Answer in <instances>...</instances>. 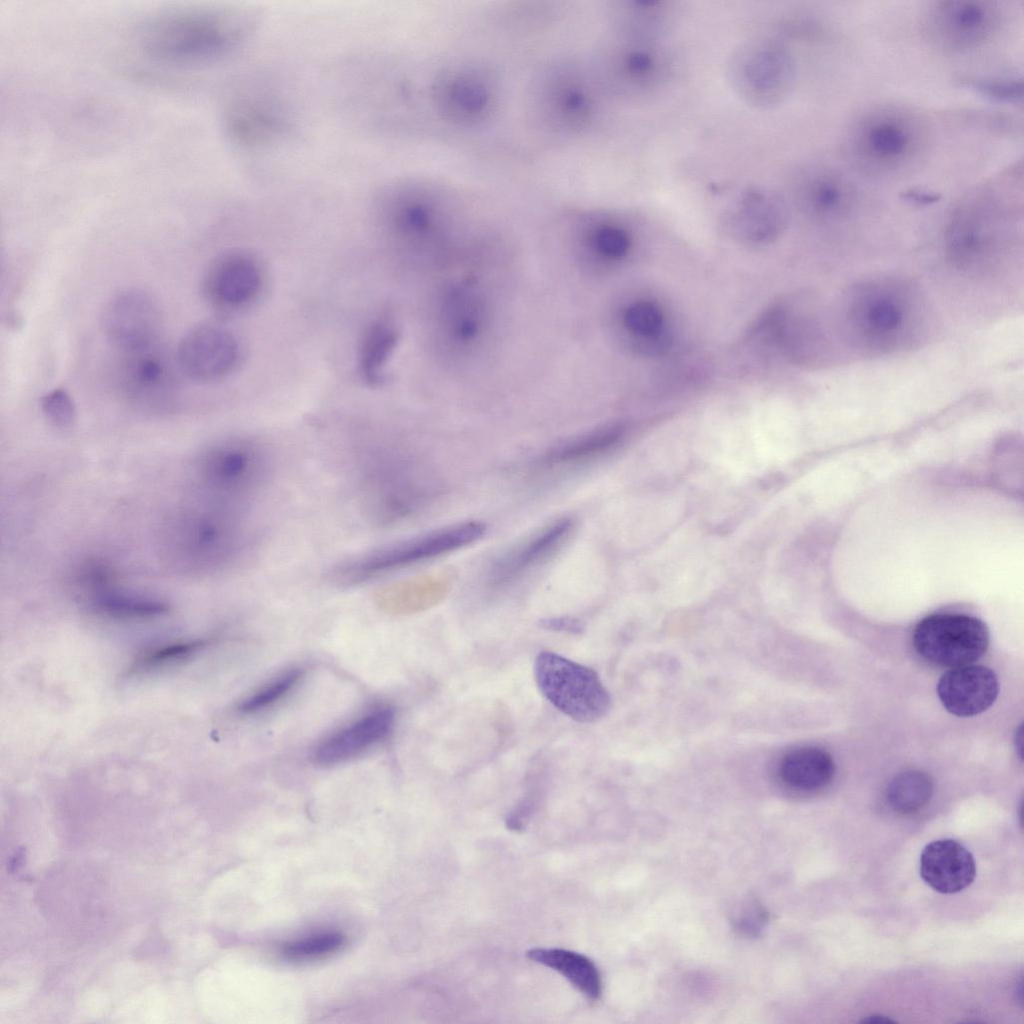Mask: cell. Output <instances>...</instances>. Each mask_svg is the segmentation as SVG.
<instances>
[{
	"label": "cell",
	"instance_id": "obj_1",
	"mask_svg": "<svg viewBox=\"0 0 1024 1024\" xmlns=\"http://www.w3.org/2000/svg\"><path fill=\"white\" fill-rule=\"evenodd\" d=\"M469 249L439 273L429 309V335L440 363L451 370L469 369L495 348L502 307L493 282Z\"/></svg>",
	"mask_w": 1024,
	"mask_h": 1024
},
{
	"label": "cell",
	"instance_id": "obj_2",
	"mask_svg": "<svg viewBox=\"0 0 1024 1024\" xmlns=\"http://www.w3.org/2000/svg\"><path fill=\"white\" fill-rule=\"evenodd\" d=\"M455 200L444 186L412 179L386 186L378 210L400 251L417 266L439 274L471 246Z\"/></svg>",
	"mask_w": 1024,
	"mask_h": 1024
},
{
	"label": "cell",
	"instance_id": "obj_3",
	"mask_svg": "<svg viewBox=\"0 0 1024 1024\" xmlns=\"http://www.w3.org/2000/svg\"><path fill=\"white\" fill-rule=\"evenodd\" d=\"M919 289L893 277L861 281L846 292L842 323L848 340L872 354H890L912 347L926 320Z\"/></svg>",
	"mask_w": 1024,
	"mask_h": 1024
},
{
	"label": "cell",
	"instance_id": "obj_4",
	"mask_svg": "<svg viewBox=\"0 0 1024 1024\" xmlns=\"http://www.w3.org/2000/svg\"><path fill=\"white\" fill-rule=\"evenodd\" d=\"M1015 173L976 186L951 209L944 249L959 271L980 274L998 264L1010 244L1015 216Z\"/></svg>",
	"mask_w": 1024,
	"mask_h": 1024
},
{
	"label": "cell",
	"instance_id": "obj_5",
	"mask_svg": "<svg viewBox=\"0 0 1024 1024\" xmlns=\"http://www.w3.org/2000/svg\"><path fill=\"white\" fill-rule=\"evenodd\" d=\"M932 130L924 115L898 104L865 109L849 124L844 148L861 173L883 180L909 175L925 160Z\"/></svg>",
	"mask_w": 1024,
	"mask_h": 1024
},
{
	"label": "cell",
	"instance_id": "obj_6",
	"mask_svg": "<svg viewBox=\"0 0 1024 1024\" xmlns=\"http://www.w3.org/2000/svg\"><path fill=\"white\" fill-rule=\"evenodd\" d=\"M241 16L218 10H184L167 13L148 24L141 48L163 63L191 65L222 55L244 35Z\"/></svg>",
	"mask_w": 1024,
	"mask_h": 1024
},
{
	"label": "cell",
	"instance_id": "obj_7",
	"mask_svg": "<svg viewBox=\"0 0 1024 1024\" xmlns=\"http://www.w3.org/2000/svg\"><path fill=\"white\" fill-rule=\"evenodd\" d=\"M167 553L182 568L210 572L236 561L250 544L241 510L213 503L184 511L168 527Z\"/></svg>",
	"mask_w": 1024,
	"mask_h": 1024
},
{
	"label": "cell",
	"instance_id": "obj_8",
	"mask_svg": "<svg viewBox=\"0 0 1024 1024\" xmlns=\"http://www.w3.org/2000/svg\"><path fill=\"white\" fill-rule=\"evenodd\" d=\"M197 470L215 503L241 509L265 486L271 459L259 441L232 437L209 446L200 456Z\"/></svg>",
	"mask_w": 1024,
	"mask_h": 1024
},
{
	"label": "cell",
	"instance_id": "obj_9",
	"mask_svg": "<svg viewBox=\"0 0 1024 1024\" xmlns=\"http://www.w3.org/2000/svg\"><path fill=\"white\" fill-rule=\"evenodd\" d=\"M430 96L442 122L472 130L496 117L502 104V87L492 68L465 61L441 69L431 84Z\"/></svg>",
	"mask_w": 1024,
	"mask_h": 1024
},
{
	"label": "cell",
	"instance_id": "obj_10",
	"mask_svg": "<svg viewBox=\"0 0 1024 1024\" xmlns=\"http://www.w3.org/2000/svg\"><path fill=\"white\" fill-rule=\"evenodd\" d=\"M796 74L795 61L782 44L749 40L736 47L726 63L727 82L744 103L767 109L780 104L790 93Z\"/></svg>",
	"mask_w": 1024,
	"mask_h": 1024
},
{
	"label": "cell",
	"instance_id": "obj_11",
	"mask_svg": "<svg viewBox=\"0 0 1024 1024\" xmlns=\"http://www.w3.org/2000/svg\"><path fill=\"white\" fill-rule=\"evenodd\" d=\"M485 532L480 522H466L395 543L337 566L332 580L354 585L421 563L475 542Z\"/></svg>",
	"mask_w": 1024,
	"mask_h": 1024
},
{
	"label": "cell",
	"instance_id": "obj_12",
	"mask_svg": "<svg viewBox=\"0 0 1024 1024\" xmlns=\"http://www.w3.org/2000/svg\"><path fill=\"white\" fill-rule=\"evenodd\" d=\"M533 96L540 121L557 135L581 136L596 119L594 88L580 65L573 61L550 65L536 82Z\"/></svg>",
	"mask_w": 1024,
	"mask_h": 1024
},
{
	"label": "cell",
	"instance_id": "obj_13",
	"mask_svg": "<svg viewBox=\"0 0 1024 1024\" xmlns=\"http://www.w3.org/2000/svg\"><path fill=\"white\" fill-rule=\"evenodd\" d=\"M534 676L542 695L559 711L580 723L603 718L611 706L610 695L590 667L543 650L534 662Z\"/></svg>",
	"mask_w": 1024,
	"mask_h": 1024
},
{
	"label": "cell",
	"instance_id": "obj_14",
	"mask_svg": "<svg viewBox=\"0 0 1024 1024\" xmlns=\"http://www.w3.org/2000/svg\"><path fill=\"white\" fill-rule=\"evenodd\" d=\"M999 2L946 0L932 3L922 20L928 42L948 54H965L986 46L1005 24Z\"/></svg>",
	"mask_w": 1024,
	"mask_h": 1024
},
{
	"label": "cell",
	"instance_id": "obj_15",
	"mask_svg": "<svg viewBox=\"0 0 1024 1024\" xmlns=\"http://www.w3.org/2000/svg\"><path fill=\"white\" fill-rule=\"evenodd\" d=\"M988 628L967 614L938 613L923 618L915 627L913 645L919 655L937 665L972 664L987 650Z\"/></svg>",
	"mask_w": 1024,
	"mask_h": 1024
},
{
	"label": "cell",
	"instance_id": "obj_16",
	"mask_svg": "<svg viewBox=\"0 0 1024 1024\" xmlns=\"http://www.w3.org/2000/svg\"><path fill=\"white\" fill-rule=\"evenodd\" d=\"M101 326L106 338L122 353L140 350L157 344L162 311L149 292L127 288L107 301Z\"/></svg>",
	"mask_w": 1024,
	"mask_h": 1024
},
{
	"label": "cell",
	"instance_id": "obj_17",
	"mask_svg": "<svg viewBox=\"0 0 1024 1024\" xmlns=\"http://www.w3.org/2000/svg\"><path fill=\"white\" fill-rule=\"evenodd\" d=\"M567 237L579 267L592 271L625 258L631 247L628 230L603 212L578 210L568 219Z\"/></svg>",
	"mask_w": 1024,
	"mask_h": 1024
},
{
	"label": "cell",
	"instance_id": "obj_18",
	"mask_svg": "<svg viewBox=\"0 0 1024 1024\" xmlns=\"http://www.w3.org/2000/svg\"><path fill=\"white\" fill-rule=\"evenodd\" d=\"M240 345L227 328L213 323L192 327L176 349L178 368L191 379L212 382L229 375L240 359Z\"/></svg>",
	"mask_w": 1024,
	"mask_h": 1024
},
{
	"label": "cell",
	"instance_id": "obj_19",
	"mask_svg": "<svg viewBox=\"0 0 1024 1024\" xmlns=\"http://www.w3.org/2000/svg\"><path fill=\"white\" fill-rule=\"evenodd\" d=\"M264 274L258 259L240 250L216 257L202 282L204 296L216 309L235 312L251 305L260 295Z\"/></svg>",
	"mask_w": 1024,
	"mask_h": 1024
},
{
	"label": "cell",
	"instance_id": "obj_20",
	"mask_svg": "<svg viewBox=\"0 0 1024 1024\" xmlns=\"http://www.w3.org/2000/svg\"><path fill=\"white\" fill-rule=\"evenodd\" d=\"M608 81L629 96H646L662 87L673 72L670 56L650 42L631 41L608 55Z\"/></svg>",
	"mask_w": 1024,
	"mask_h": 1024
},
{
	"label": "cell",
	"instance_id": "obj_21",
	"mask_svg": "<svg viewBox=\"0 0 1024 1024\" xmlns=\"http://www.w3.org/2000/svg\"><path fill=\"white\" fill-rule=\"evenodd\" d=\"M118 383L125 397L147 407L167 404L174 396L176 378L172 363L158 344L123 352Z\"/></svg>",
	"mask_w": 1024,
	"mask_h": 1024
},
{
	"label": "cell",
	"instance_id": "obj_22",
	"mask_svg": "<svg viewBox=\"0 0 1024 1024\" xmlns=\"http://www.w3.org/2000/svg\"><path fill=\"white\" fill-rule=\"evenodd\" d=\"M800 201L817 220L840 225L858 211L861 192L845 173L830 166H816L804 173L798 185Z\"/></svg>",
	"mask_w": 1024,
	"mask_h": 1024
},
{
	"label": "cell",
	"instance_id": "obj_23",
	"mask_svg": "<svg viewBox=\"0 0 1024 1024\" xmlns=\"http://www.w3.org/2000/svg\"><path fill=\"white\" fill-rule=\"evenodd\" d=\"M999 692L995 673L982 665H963L944 673L937 685L938 697L947 711L970 717L987 710Z\"/></svg>",
	"mask_w": 1024,
	"mask_h": 1024
},
{
	"label": "cell",
	"instance_id": "obj_24",
	"mask_svg": "<svg viewBox=\"0 0 1024 1024\" xmlns=\"http://www.w3.org/2000/svg\"><path fill=\"white\" fill-rule=\"evenodd\" d=\"M394 722L393 708L374 709L321 742L313 753L314 762L322 766L346 762L385 740Z\"/></svg>",
	"mask_w": 1024,
	"mask_h": 1024
},
{
	"label": "cell",
	"instance_id": "obj_25",
	"mask_svg": "<svg viewBox=\"0 0 1024 1024\" xmlns=\"http://www.w3.org/2000/svg\"><path fill=\"white\" fill-rule=\"evenodd\" d=\"M920 875L932 889L953 894L968 887L976 876V863L971 852L953 839H939L927 844L920 855Z\"/></svg>",
	"mask_w": 1024,
	"mask_h": 1024
},
{
	"label": "cell",
	"instance_id": "obj_26",
	"mask_svg": "<svg viewBox=\"0 0 1024 1024\" xmlns=\"http://www.w3.org/2000/svg\"><path fill=\"white\" fill-rule=\"evenodd\" d=\"M787 217L784 200L761 187L744 190L728 212L732 229L754 241L777 235L786 225Z\"/></svg>",
	"mask_w": 1024,
	"mask_h": 1024
},
{
	"label": "cell",
	"instance_id": "obj_27",
	"mask_svg": "<svg viewBox=\"0 0 1024 1024\" xmlns=\"http://www.w3.org/2000/svg\"><path fill=\"white\" fill-rule=\"evenodd\" d=\"M573 526L574 521L569 517L558 519L508 552L492 568L491 578L494 583L503 584L513 580L549 557L566 541Z\"/></svg>",
	"mask_w": 1024,
	"mask_h": 1024
},
{
	"label": "cell",
	"instance_id": "obj_28",
	"mask_svg": "<svg viewBox=\"0 0 1024 1024\" xmlns=\"http://www.w3.org/2000/svg\"><path fill=\"white\" fill-rule=\"evenodd\" d=\"M399 338V329L391 317H379L367 327L358 353V369L365 382L380 385L385 381L386 368Z\"/></svg>",
	"mask_w": 1024,
	"mask_h": 1024
},
{
	"label": "cell",
	"instance_id": "obj_29",
	"mask_svg": "<svg viewBox=\"0 0 1024 1024\" xmlns=\"http://www.w3.org/2000/svg\"><path fill=\"white\" fill-rule=\"evenodd\" d=\"M835 772L831 755L818 747H800L786 753L779 765V775L789 787L814 791L827 786Z\"/></svg>",
	"mask_w": 1024,
	"mask_h": 1024
},
{
	"label": "cell",
	"instance_id": "obj_30",
	"mask_svg": "<svg viewBox=\"0 0 1024 1024\" xmlns=\"http://www.w3.org/2000/svg\"><path fill=\"white\" fill-rule=\"evenodd\" d=\"M527 957L558 971L588 998H600L601 976L595 964L586 956L559 948H534L527 951Z\"/></svg>",
	"mask_w": 1024,
	"mask_h": 1024
},
{
	"label": "cell",
	"instance_id": "obj_31",
	"mask_svg": "<svg viewBox=\"0 0 1024 1024\" xmlns=\"http://www.w3.org/2000/svg\"><path fill=\"white\" fill-rule=\"evenodd\" d=\"M90 607L118 620H146L162 616L169 605L158 598L118 589L115 582L86 597Z\"/></svg>",
	"mask_w": 1024,
	"mask_h": 1024
},
{
	"label": "cell",
	"instance_id": "obj_32",
	"mask_svg": "<svg viewBox=\"0 0 1024 1024\" xmlns=\"http://www.w3.org/2000/svg\"><path fill=\"white\" fill-rule=\"evenodd\" d=\"M623 428L618 425L596 429L560 443L548 451L543 464L549 466L581 463L603 454L622 438Z\"/></svg>",
	"mask_w": 1024,
	"mask_h": 1024
},
{
	"label": "cell",
	"instance_id": "obj_33",
	"mask_svg": "<svg viewBox=\"0 0 1024 1024\" xmlns=\"http://www.w3.org/2000/svg\"><path fill=\"white\" fill-rule=\"evenodd\" d=\"M209 641L179 639L154 645L139 653L126 669L127 677L140 676L187 661L201 652Z\"/></svg>",
	"mask_w": 1024,
	"mask_h": 1024
},
{
	"label": "cell",
	"instance_id": "obj_34",
	"mask_svg": "<svg viewBox=\"0 0 1024 1024\" xmlns=\"http://www.w3.org/2000/svg\"><path fill=\"white\" fill-rule=\"evenodd\" d=\"M932 794V779L927 773L919 770H909L896 775L886 791L889 805L901 814H911L922 809L930 801Z\"/></svg>",
	"mask_w": 1024,
	"mask_h": 1024
},
{
	"label": "cell",
	"instance_id": "obj_35",
	"mask_svg": "<svg viewBox=\"0 0 1024 1024\" xmlns=\"http://www.w3.org/2000/svg\"><path fill=\"white\" fill-rule=\"evenodd\" d=\"M229 128L243 143H261L277 133L280 120L271 109L251 102L237 105L231 111Z\"/></svg>",
	"mask_w": 1024,
	"mask_h": 1024
},
{
	"label": "cell",
	"instance_id": "obj_36",
	"mask_svg": "<svg viewBox=\"0 0 1024 1024\" xmlns=\"http://www.w3.org/2000/svg\"><path fill=\"white\" fill-rule=\"evenodd\" d=\"M619 16L631 41L649 42L664 29L668 11L659 1H628L622 3Z\"/></svg>",
	"mask_w": 1024,
	"mask_h": 1024
},
{
	"label": "cell",
	"instance_id": "obj_37",
	"mask_svg": "<svg viewBox=\"0 0 1024 1024\" xmlns=\"http://www.w3.org/2000/svg\"><path fill=\"white\" fill-rule=\"evenodd\" d=\"M345 941V936L339 932L318 933L284 944L280 953L291 961L314 960L337 952Z\"/></svg>",
	"mask_w": 1024,
	"mask_h": 1024
},
{
	"label": "cell",
	"instance_id": "obj_38",
	"mask_svg": "<svg viewBox=\"0 0 1024 1024\" xmlns=\"http://www.w3.org/2000/svg\"><path fill=\"white\" fill-rule=\"evenodd\" d=\"M302 670H289L243 700L238 710L251 714L267 709L290 693L302 678Z\"/></svg>",
	"mask_w": 1024,
	"mask_h": 1024
},
{
	"label": "cell",
	"instance_id": "obj_39",
	"mask_svg": "<svg viewBox=\"0 0 1024 1024\" xmlns=\"http://www.w3.org/2000/svg\"><path fill=\"white\" fill-rule=\"evenodd\" d=\"M621 320L629 333L645 337L656 335L661 331L663 325L660 309L647 301L630 304L623 311Z\"/></svg>",
	"mask_w": 1024,
	"mask_h": 1024
},
{
	"label": "cell",
	"instance_id": "obj_40",
	"mask_svg": "<svg viewBox=\"0 0 1024 1024\" xmlns=\"http://www.w3.org/2000/svg\"><path fill=\"white\" fill-rule=\"evenodd\" d=\"M41 409L45 417L60 428L71 426L76 418L75 404L70 394L62 388L46 393L41 398Z\"/></svg>",
	"mask_w": 1024,
	"mask_h": 1024
},
{
	"label": "cell",
	"instance_id": "obj_41",
	"mask_svg": "<svg viewBox=\"0 0 1024 1024\" xmlns=\"http://www.w3.org/2000/svg\"><path fill=\"white\" fill-rule=\"evenodd\" d=\"M980 93L1000 101L1018 102L1022 98V82L1016 78L984 77L967 80Z\"/></svg>",
	"mask_w": 1024,
	"mask_h": 1024
},
{
	"label": "cell",
	"instance_id": "obj_42",
	"mask_svg": "<svg viewBox=\"0 0 1024 1024\" xmlns=\"http://www.w3.org/2000/svg\"><path fill=\"white\" fill-rule=\"evenodd\" d=\"M543 627L555 631L580 632V622L571 618H554L543 621Z\"/></svg>",
	"mask_w": 1024,
	"mask_h": 1024
},
{
	"label": "cell",
	"instance_id": "obj_43",
	"mask_svg": "<svg viewBox=\"0 0 1024 1024\" xmlns=\"http://www.w3.org/2000/svg\"><path fill=\"white\" fill-rule=\"evenodd\" d=\"M861 1022H865V1023H894L895 1020H892V1019H890L889 1017H887L885 1015L877 1014V1015L868 1016V1017L864 1018Z\"/></svg>",
	"mask_w": 1024,
	"mask_h": 1024
}]
</instances>
